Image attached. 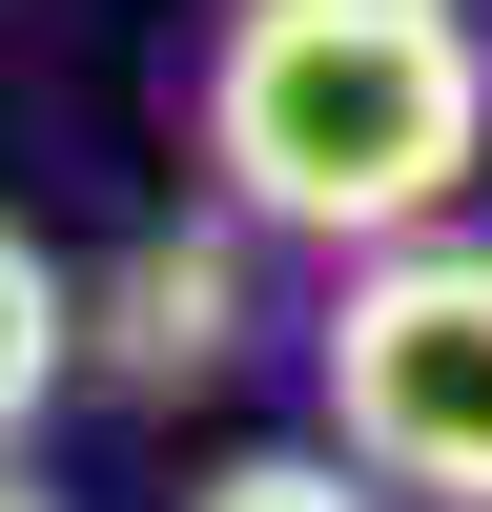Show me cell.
<instances>
[{
	"mask_svg": "<svg viewBox=\"0 0 492 512\" xmlns=\"http://www.w3.org/2000/svg\"><path fill=\"white\" fill-rule=\"evenodd\" d=\"M492 164V41L451 0H226L205 41V185L287 246H410Z\"/></svg>",
	"mask_w": 492,
	"mask_h": 512,
	"instance_id": "cell-1",
	"label": "cell"
},
{
	"mask_svg": "<svg viewBox=\"0 0 492 512\" xmlns=\"http://www.w3.org/2000/svg\"><path fill=\"white\" fill-rule=\"evenodd\" d=\"M328 451H369L410 512H492V246L410 226L328 287Z\"/></svg>",
	"mask_w": 492,
	"mask_h": 512,
	"instance_id": "cell-2",
	"label": "cell"
},
{
	"mask_svg": "<svg viewBox=\"0 0 492 512\" xmlns=\"http://www.w3.org/2000/svg\"><path fill=\"white\" fill-rule=\"evenodd\" d=\"M226 226H246V205H226ZM226 226H144L103 287H82V369H103V390H205V369L246 349V246Z\"/></svg>",
	"mask_w": 492,
	"mask_h": 512,
	"instance_id": "cell-3",
	"label": "cell"
},
{
	"mask_svg": "<svg viewBox=\"0 0 492 512\" xmlns=\"http://www.w3.org/2000/svg\"><path fill=\"white\" fill-rule=\"evenodd\" d=\"M62 369H82V287H62V246H21V226H0V451L62 410Z\"/></svg>",
	"mask_w": 492,
	"mask_h": 512,
	"instance_id": "cell-4",
	"label": "cell"
},
{
	"mask_svg": "<svg viewBox=\"0 0 492 512\" xmlns=\"http://www.w3.org/2000/svg\"><path fill=\"white\" fill-rule=\"evenodd\" d=\"M185 512H390V472H369V451H246V472H205Z\"/></svg>",
	"mask_w": 492,
	"mask_h": 512,
	"instance_id": "cell-5",
	"label": "cell"
},
{
	"mask_svg": "<svg viewBox=\"0 0 492 512\" xmlns=\"http://www.w3.org/2000/svg\"><path fill=\"white\" fill-rule=\"evenodd\" d=\"M0 512H62V492H41V472H21V451H0Z\"/></svg>",
	"mask_w": 492,
	"mask_h": 512,
	"instance_id": "cell-6",
	"label": "cell"
}]
</instances>
